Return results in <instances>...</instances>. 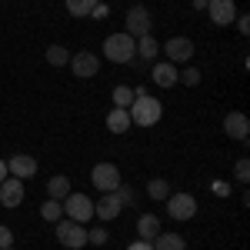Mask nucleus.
I'll return each instance as SVG.
<instances>
[{
  "instance_id": "f03ea898",
  "label": "nucleus",
  "mask_w": 250,
  "mask_h": 250,
  "mask_svg": "<svg viewBox=\"0 0 250 250\" xmlns=\"http://www.w3.org/2000/svg\"><path fill=\"white\" fill-rule=\"evenodd\" d=\"M104 57L114 60V63H130L137 57V40L130 34H110V37L104 40Z\"/></svg>"
},
{
  "instance_id": "4468645a",
  "label": "nucleus",
  "mask_w": 250,
  "mask_h": 250,
  "mask_svg": "<svg viewBox=\"0 0 250 250\" xmlns=\"http://www.w3.org/2000/svg\"><path fill=\"white\" fill-rule=\"evenodd\" d=\"M120 197L117 193H104L100 200L94 204V217H100V220H114V217H120Z\"/></svg>"
},
{
  "instance_id": "6e6552de",
  "label": "nucleus",
  "mask_w": 250,
  "mask_h": 250,
  "mask_svg": "<svg viewBox=\"0 0 250 250\" xmlns=\"http://www.w3.org/2000/svg\"><path fill=\"white\" fill-rule=\"evenodd\" d=\"M70 74H74V77H80V80L97 77V74H100V60H97V54H90V50L74 54V57H70Z\"/></svg>"
},
{
  "instance_id": "bb28decb",
  "label": "nucleus",
  "mask_w": 250,
  "mask_h": 250,
  "mask_svg": "<svg viewBox=\"0 0 250 250\" xmlns=\"http://www.w3.org/2000/svg\"><path fill=\"white\" fill-rule=\"evenodd\" d=\"M107 237H110V233L104 230V227H94V230H87V244H97V247H104V244H107Z\"/></svg>"
},
{
  "instance_id": "b1692460",
  "label": "nucleus",
  "mask_w": 250,
  "mask_h": 250,
  "mask_svg": "<svg viewBox=\"0 0 250 250\" xmlns=\"http://www.w3.org/2000/svg\"><path fill=\"white\" fill-rule=\"evenodd\" d=\"M130 104H134V87H124V83L114 87V107H124L127 110Z\"/></svg>"
},
{
  "instance_id": "ddd939ff",
  "label": "nucleus",
  "mask_w": 250,
  "mask_h": 250,
  "mask_svg": "<svg viewBox=\"0 0 250 250\" xmlns=\"http://www.w3.org/2000/svg\"><path fill=\"white\" fill-rule=\"evenodd\" d=\"M7 173H14V177H20V180H27V177L37 173V160H34L30 154H14L10 160H7Z\"/></svg>"
},
{
  "instance_id": "4be33fe9",
  "label": "nucleus",
  "mask_w": 250,
  "mask_h": 250,
  "mask_svg": "<svg viewBox=\"0 0 250 250\" xmlns=\"http://www.w3.org/2000/svg\"><path fill=\"white\" fill-rule=\"evenodd\" d=\"M40 217H43V220H50V224H57L60 217H63V204L54 200V197H47V204L40 207Z\"/></svg>"
},
{
  "instance_id": "7c9ffc66",
  "label": "nucleus",
  "mask_w": 250,
  "mask_h": 250,
  "mask_svg": "<svg viewBox=\"0 0 250 250\" xmlns=\"http://www.w3.org/2000/svg\"><path fill=\"white\" fill-rule=\"evenodd\" d=\"M127 250H154V247H150V240H134Z\"/></svg>"
},
{
  "instance_id": "72a5a7b5",
  "label": "nucleus",
  "mask_w": 250,
  "mask_h": 250,
  "mask_svg": "<svg viewBox=\"0 0 250 250\" xmlns=\"http://www.w3.org/2000/svg\"><path fill=\"white\" fill-rule=\"evenodd\" d=\"M90 3H100V0H90Z\"/></svg>"
},
{
  "instance_id": "c756f323",
  "label": "nucleus",
  "mask_w": 250,
  "mask_h": 250,
  "mask_svg": "<svg viewBox=\"0 0 250 250\" xmlns=\"http://www.w3.org/2000/svg\"><path fill=\"white\" fill-rule=\"evenodd\" d=\"M233 23H237V30H240L244 37L250 34V17H247V14H237V17H233Z\"/></svg>"
},
{
  "instance_id": "0eeeda50",
  "label": "nucleus",
  "mask_w": 250,
  "mask_h": 250,
  "mask_svg": "<svg viewBox=\"0 0 250 250\" xmlns=\"http://www.w3.org/2000/svg\"><path fill=\"white\" fill-rule=\"evenodd\" d=\"M164 204H167V213H170L173 220H190L193 213H197V200H193V193H170Z\"/></svg>"
},
{
  "instance_id": "f8f14e48",
  "label": "nucleus",
  "mask_w": 250,
  "mask_h": 250,
  "mask_svg": "<svg viewBox=\"0 0 250 250\" xmlns=\"http://www.w3.org/2000/svg\"><path fill=\"white\" fill-rule=\"evenodd\" d=\"M224 134L230 137V140H247V134H250V120H247V114H240V110H230V114L224 117Z\"/></svg>"
},
{
  "instance_id": "6ab92c4d",
  "label": "nucleus",
  "mask_w": 250,
  "mask_h": 250,
  "mask_svg": "<svg viewBox=\"0 0 250 250\" xmlns=\"http://www.w3.org/2000/svg\"><path fill=\"white\" fill-rule=\"evenodd\" d=\"M157 54H160V43L154 40V34H144V37H137V57L154 60Z\"/></svg>"
},
{
  "instance_id": "39448f33",
  "label": "nucleus",
  "mask_w": 250,
  "mask_h": 250,
  "mask_svg": "<svg viewBox=\"0 0 250 250\" xmlns=\"http://www.w3.org/2000/svg\"><path fill=\"white\" fill-rule=\"evenodd\" d=\"M127 30L124 34H130V37H144V34H150V27H154V17H150V10L144 7V3H134L130 10H127Z\"/></svg>"
},
{
  "instance_id": "423d86ee",
  "label": "nucleus",
  "mask_w": 250,
  "mask_h": 250,
  "mask_svg": "<svg viewBox=\"0 0 250 250\" xmlns=\"http://www.w3.org/2000/svg\"><path fill=\"white\" fill-rule=\"evenodd\" d=\"M90 180L97 184V190L104 193H114L124 180H120V170H117V164H97L94 170H90Z\"/></svg>"
},
{
  "instance_id": "f257e3e1",
  "label": "nucleus",
  "mask_w": 250,
  "mask_h": 250,
  "mask_svg": "<svg viewBox=\"0 0 250 250\" xmlns=\"http://www.w3.org/2000/svg\"><path fill=\"white\" fill-rule=\"evenodd\" d=\"M127 114H130V124H134V127H154L157 120L164 117V104H160L157 97H150L144 87H137L134 104L127 107Z\"/></svg>"
},
{
  "instance_id": "7ed1b4c3",
  "label": "nucleus",
  "mask_w": 250,
  "mask_h": 250,
  "mask_svg": "<svg viewBox=\"0 0 250 250\" xmlns=\"http://www.w3.org/2000/svg\"><path fill=\"white\" fill-rule=\"evenodd\" d=\"M57 240H60V247H67V250H80V247H87V227L83 224H77V220H63L60 217L57 220Z\"/></svg>"
},
{
  "instance_id": "a211bd4d",
  "label": "nucleus",
  "mask_w": 250,
  "mask_h": 250,
  "mask_svg": "<svg viewBox=\"0 0 250 250\" xmlns=\"http://www.w3.org/2000/svg\"><path fill=\"white\" fill-rule=\"evenodd\" d=\"M150 247L154 250H187V240L180 233H157Z\"/></svg>"
},
{
  "instance_id": "f704fd0d",
  "label": "nucleus",
  "mask_w": 250,
  "mask_h": 250,
  "mask_svg": "<svg viewBox=\"0 0 250 250\" xmlns=\"http://www.w3.org/2000/svg\"><path fill=\"white\" fill-rule=\"evenodd\" d=\"M3 250H14V247H3Z\"/></svg>"
},
{
  "instance_id": "473e14b6",
  "label": "nucleus",
  "mask_w": 250,
  "mask_h": 250,
  "mask_svg": "<svg viewBox=\"0 0 250 250\" xmlns=\"http://www.w3.org/2000/svg\"><path fill=\"white\" fill-rule=\"evenodd\" d=\"M193 3H197V7H207V0H193Z\"/></svg>"
},
{
  "instance_id": "393cba45",
  "label": "nucleus",
  "mask_w": 250,
  "mask_h": 250,
  "mask_svg": "<svg viewBox=\"0 0 250 250\" xmlns=\"http://www.w3.org/2000/svg\"><path fill=\"white\" fill-rule=\"evenodd\" d=\"M94 7L97 3H90V0H67V10H70L74 17H90Z\"/></svg>"
},
{
  "instance_id": "412c9836",
  "label": "nucleus",
  "mask_w": 250,
  "mask_h": 250,
  "mask_svg": "<svg viewBox=\"0 0 250 250\" xmlns=\"http://www.w3.org/2000/svg\"><path fill=\"white\" fill-rule=\"evenodd\" d=\"M47 63H50V67H67V63H70V50L60 47V43L47 47Z\"/></svg>"
},
{
  "instance_id": "9d476101",
  "label": "nucleus",
  "mask_w": 250,
  "mask_h": 250,
  "mask_svg": "<svg viewBox=\"0 0 250 250\" xmlns=\"http://www.w3.org/2000/svg\"><path fill=\"white\" fill-rule=\"evenodd\" d=\"M0 204H3L7 210H17L20 204H23V180H20V177H7V180L0 184Z\"/></svg>"
},
{
  "instance_id": "f3484780",
  "label": "nucleus",
  "mask_w": 250,
  "mask_h": 250,
  "mask_svg": "<svg viewBox=\"0 0 250 250\" xmlns=\"http://www.w3.org/2000/svg\"><path fill=\"white\" fill-rule=\"evenodd\" d=\"M134 124H130V114L124 110V107H114L110 114H107V130L110 134H127Z\"/></svg>"
},
{
  "instance_id": "aec40b11",
  "label": "nucleus",
  "mask_w": 250,
  "mask_h": 250,
  "mask_svg": "<svg viewBox=\"0 0 250 250\" xmlns=\"http://www.w3.org/2000/svg\"><path fill=\"white\" fill-rule=\"evenodd\" d=\"M47 193H50L54 200H63V197L70 193V180H67L63 173H57V177H50V180H47Z\"/></svg>"
},
{
  "instance_id": "c85d7f7f",
  "label": "nucleus",
  "mask_w": 250,
  "mask_h": 250,
  "mask_svg": "<svg viewBox=\"0 0 250 250\" xmlns=\"http://www.w3.org/2000/svg\"><path fill=\"white\" fill-rule=\"evenodd\" d=\"M3 247H14V230L7 224H0V250Z\"/></svg>"
},
{
  "instance_id": "2f4dec72",
  "label": "nucleus",
  "mask_w": 250,
  "mask_h": 250,
  "mask_svg": "<svg viewBox=\"0 0 250 250\" xmlns=\"http://www.w3.org/2000/svg\"><path fill=\"white\" fill-rule=\"evenodd\" d=\"M7 180V160H0V184Z\"/></svg>"
},
{
  "instance_id": "dca6fc26",
  "label": "nucleus",
  "mask_w": 250,
  "mask_h": 250,
  "mask_svg": "<svg viewBox=\"0 0 250 250\" xmlns=\"http://www.w3.org/2000/svg\"><path fill=\"white\" fill-rule=\"evenodd\" d=\"M157 233H160V217L157 213H140L137 217V237L140 240H154Z\"/></svg>"
},
{
  "instance_id": "5701e85b",
  "label": "nucleus",
  "mask_w": 250,
  "mask_h": 250,
  "mask_svg": "<svg viewBox=\"0 0 250 250\" xmlns=\"http://www.w3.org/2000/svg\"><path fill=\"white\" fill-rule=\"evenodd\" d=\"M147 193H150V200H167V197H170V184L157 177V180L147 184Z\"/></svg>"
},
{
  "instance_id": "20e7f679",
  "label": "nucleus",
  "mask_w": 250,
  "mask_h": 250,
  "mask_svg": "<svg viewBox=\"0 0 250 250\" xmlns=\"http://www.w3.org/2000/svg\"><path fill=\"white\" fill-rule=\"evenodd\" d=\"M60 204H63V217H70V220H77V224H87V220L94 217V200H90L87 193H67Z\"/></svg>"
},
{
  "instance_id": "a878e982",
  "label": "nucleus",
  "mask_w": 250,
  "mask_h": 250,
  "mask_svg": "<svg viewBox=\"0 0 250 250\" xmlns=\"http://www.w3.org/2000/svg\"><path fill=\"white\" fill-rule=\"evenodd\" d=\"M233 177H237L240 184H247V180H250V160H247V157H240V160H237V167H233Z\"/></svg>"
},
{
  "instance_id": "2eb2a0df",
  "label": "nucleus",
  "mask_w": 250,
  "mask_h": 250,
  "mask_svg": "<svg viewBox=\"0 0 250 250\" xmlns=\"http://www.w3.org/2000/svg\"><path fill=\"white\" fill-rule=\"evenodd\" d=\"M150 77H154L157 87H177V63H170V60H164V63H157L154 70H150Z\"/></svg>"
},
{
  "instance_id": "cd10ccee",
  "label": "nucleus",
  "mask_w": 250,
  "mask_h": 250,
  "mask_svg": "<svg viewBox=\"0 0 250 250\" xmlns=\"http://www.w3.org/2000/svg\"><path fill=\"white\" fill-rule=\"evenodd\" d=\"M177 80H184L187 87H197V83H200V70H193V67H187L184 74H177Z\"/></svg>"
},
{
  "instance_id": "1a4fd4ad",
  "label": "nucleus",
  "mask_w": 250,
  "mask_h": 250,
  "mask_svg": "<svg viewBox=\"0 0 250 250\" xmlns=\"http://www.w3.org/2000/svg\"><path fill=\"white\" fill-rule=\"evenodd\" d=\"M170 63H187L193 57V40L190 37H170L167 43H160Z\"/></svg>"
},
{
  "instance_id": "9b49d317",
  "label": "nucleus",
  "mask_w": 250,
  "mask_h": 250,
  "mask_svg": "<svg viewBox=\"0 0 250 250\" xmlns=\"http://www.w3.org/2000/svg\"><path fill=\"white\" fill-rule=\"evenodd\" d=\"M207 14L217 27H230L237 17V3L233 0H207Z\"/></svg>"
}]
</instances>
